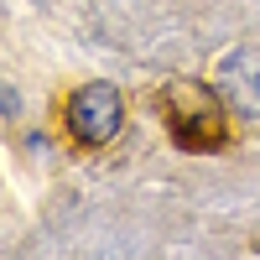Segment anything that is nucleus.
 I'll return each instance as SVG.
<instances>
[{"instance_id":"1","label":"nucleus","mask_w":260,"mask_h":260,"mask_svg":"<svg viewBox=\"0 0 260 260\" xmlns=\"http://www.w3.org/2000/svg\"><path fill=\"white\" fill-rule=\"evenodd\" d=\"M156 110L172 130V141L182 151H219L229 141V125H224V94L219 89H203V83L192 78H177L167 83Z\"/></svg>"},{"instance_id":"2","label":"nucleus","mask_w":260,"mask_h":260,"mask_svg":"<svg viewBox=\"0 0 260 260\" xmlns=\"http://www.w3.org/2000/svg\"><path fill=\"white\" fill-rule=\"evenodd\" d=\"M125 125V94L115 83H83V89L68 94V136L83 141V146H110Z\"/></svg>"},{"instance_id":"3","label":"nucleus","mask_w":260,"mask_h":260,"mask_svg":"<svg viewBox=\"0 0 260 260\" xmlns=\"http://www.w3.org/2000/svg\"><path fill=\"white\" fill-rule=\"evenodd\" d=\"M213 89L224 94L229 110H240L245 120L260 115V52L255 47H234L224 62H219V83Z\"/></svg>"}]
</instances>
